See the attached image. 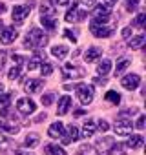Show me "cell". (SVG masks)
<instances>
[{
	"instance_id": "obj_1",
	"label": "cell",
	"mask_w": 146,
	"mask_h": 155,
	"mask_svg": "<svg viewBox=\"0 0 146 155\" xmlns=\"http://www.w3.org/2000/svg\"><path fill=\"white\" fill-rule=\"evenodd\" d=\"M46 44H48V37L44 35V31H42V29L33 28V29H29V31H28V35H26V42H24V46H26V48L40 51L42 48H46Z\"/></svg>"
},
{
	"instance_id": "obj_2",
	"label": "cell",
	"mask_w": 146,
	"mask_h": 155,
	"mask_svg": "<svg viewBox=\"0 0 146 155\" xmlns=\"http://www.w3.org/2000/svg\"><path fill=\"white\" fill-rule=\"evenodd\" d=\"M95 150H97L99 155H113L119 150V146H117L113 137H104V139L95 142Z\"/></svg>"
},
{
	"instance_id": "obj_3",
	"label": "cell",
	"mask_w": 146,
	"mask_h": 155,
	"mask_svg": "<svg viewBox=\"0 0 146 155\" xmlns=\"http://www.w3.org/2000/svg\"><path fill=\"white\" fill-rule=\"evenodd\" d=\"M33 6H35V2H33V0H29L26 6H17V8H13V13H11L13 22H17V24H24V20L29 17V11H31Z\"/></svg>"
},
{
	"instance_id": "obj_4",
	"label": "cell",
	"mask_w": 146,
	"mask_h": 155,
	"mask_svg": "<svg viewBox=\"0 0 146 155\" xmlns=\"http://www.w3.org/2000/svg\"><path fill=\"white\" fill-rule=\"evenodd\" d=\"M90 31L97 37V38H106V37H110L113 31H115V28L111 26V24H99V22H90Z\"/></svg>"
},
{
	"instance_id": "obj_5",
	"label": "cell",
	"mask_w": 146,
	"mask_h": 155,
	"mask_svg": "<svg viewBox=\"0 0 146 155\" xmlns=\"http://www.w3.org/2000/svg\"><path fill=\"white\" fill-rule=\"evenodd\" d=\"M75 90H77V97H79V101L82 104H90L93 101V95H95L93 86H90V84H77Z\"/></svg>"
},
{
	"instance_id": "obj_6",
	"label": "cell",
	"mask_w": 146,
	"mask_h": 155,
	"mask_svg": "<svg viewBox=\"0 0 146 155\" xmlns=\"http://www.w3.org/2000/svg\"><path fill=\"white\" fill-rule=\"evenodd\" d=\"M113 130H115V133H117V135L126 137V135H130V133H131L133 124H131V120H130V119H126V117H119V119L115 120Z\"/></svg>"
},
{
	"instance_id": "obj_7",
	"label": "cell",
	"mask_w": 146,
	"mask_h": 155,
	"mask_svg": "<svg viewBox=\"0 0 146 155\" xmlns=\"http://www.w3.org/2000/svg\"><path fill=\"white\" fill-rule=\"evenodd\" d=\"M110 17H111V9H110V8H106V6H97V8L93 9V18H91V22L108 24Z\"/></svg>"
},
{
	"instance_id": "obj_8",
	"label": "cell",
	"mask_w": 146,
	"mask_h": 155,
	"mask_svg": "<svg viewBox=\"0 0 146 155\" xmlns=\"http://www.w3.org/2000/svg\"><path fill=\"white\" fill-rule=\"evenodd\" d=\"M86 15H88L86 9H79V4H73V8L66 13V20H68L69 24H71V22L75 24V22H81Z\"/></svg>"
},
{
	"instance_id": "obj_9",
	"label": "cell",
	"mask_w": 146,
	"mask_h": 155,
	"mask_svg": "<svg viewBox=\"0 0 146 155\" xmlns=\"http://www.w3.org/2000/svg\"><path fill=\"white\" fill-rule=\"evenodd\" d=\"M121 84H122V88H124V90L133 91V90H137V88L141 86V77H139V75H135V73H130V75L122 77Z\"/></svg>"
},
{
	"instance_id": "obj_10",
	"label": "cell",
	"mask_w": 146,
	"mask_h": 155,
	"mask_svg": "<svg viewBox=\"0 0 146 155\" xmlns=\"http://www.w3.org/2000/svg\"><path fill=\"white\" fill-rule=\"evenodd\" d=\"M35 102L29 99V97H22V99H18L17 101V110L22 113V115H31L33 111H35Z\"/></svg>"
},
{
	"instance_id": "obj_11",
	"label": "cell",
	"mask_w": 146,
	"mask_h": 155,
	"mask_svg": "<svg viewBox=\"0 0 146 155\" xmlns=\"http://www.w3.org/2000/svg\"><path fill=\"white\" fill-rule=\"evenodd\" d=\"M62 75H64V79H81V77H84V69H79L73 64H64Z\"/></svg>"
},
{
	"instance_id": "obj_12",
	"label": "cell",
	"mask_w": 146,
	"mask_h": 155,
	"mask_svg": "<svg viewBox=\"0 0 146 155\" xmlns=\"http://www.w3.org/2000/svg\"><path fill=\"white\" fill-rule=\"evenodd\" d=\"M18 37V31L15 28H2V33H0V42L9 46L15 42V38Z\"/></svg>"
},
{
	"instance_id": "obj_13",
	"label": "cell",
	"mask_w": 146,
	"mask_h": 155,
	"mask_svg": "<svg viewBox=\"0 0 146 155\" xmlns=\"http://www.w3.org/2000/svg\"><path fill=\"white\" fill-rule=\"evenodd\" d=\"M42 86H44V82H42L40 79H29V81H26L24 90H26L28 93H37V91L42 90Z\"/></svg>"
},
{
	"instance_id": "obj_14",
	"label": "cell",
	"mask_w": 146,
	"mask_h": 155,
	"mask_svg": "<svg viewBox=\"0 0 146 155\" xmlns=\"http://www.w3.org/2000/svg\"><path fill=\"white\" fill-rule=\"evenodd\" d=\"M42 60H46V55H44L42 51H37L35 57H31V58L28 60V69H38V68L42 66Z\"/></svg>"
},
{
	"instance_id": "obj_15",
	"label": "cell",
	"mask_w": 146,
	"mask_h": 155,
	"mask_svg": "<svg viewBox=\"0 0 146 155\" xmlns=\"http://www.w3.org/2000/svg\"><path fill=\"white\" fill-rule=\"evenodd\" d=\"M48 135L53 137V139H58V137H64V124L62 122H53L48 130Z\"/></svg>"
},
{
	"instance_id": "obj_16",
	"label": "cell",
	"mask_w": 146,
	"mask_h": 155,
	"mask_svg": "<svg viewBox=\"0 0 146 155\" xmlns=\"http://www.w3.org/2000/svg\"><path fill=\"white\" fill-rule=\"evenodd\" d=\"M95 130H97L95 122H93L91 119H88V120L84 122V128H82V131H81V137H82V139H90V137L95 133Z\"/></svg>"
},
{
	"instance_id": "obj_17",
	"label": "cell",
	"mask_w": 146,
	"mask_h": 155,
	"mask_svg": "<svg viewBox=\"0 0 146 155\" xmlns=\"http://www.w3.org/2000/svg\"><path fill=\"white\" fill-rule=\"evenodd\" d=\"M69 108H71V97H68V95H64V97H60V101H58V115H66L68 111H69Z\"/></svg>"
},
{
	"instance_id": "obj_18",
	"label": "cell",
	"mask_w": 146,
	"mask_h": 155,
	"mask_svg": "<svg viewBox=\"0 0 146 155\" xmlns=\"http://www.w3.org/2000/svg\"><path fill=\"white\" fill-rule=\"evenodd\" d=\"M144 42H146V37H144V35H137V37H133V38L128 40V46H130L131 49H141V48L144 46Z\"/></svg>"
},
{
	"instance_id": "obj_19",
	"label": "cell",
	"mask_w": 146,
	"mask_h": 155,
	"mask_svg": "<svg viewBox=\"0 0 146 155\" xmlns=\"http://www.w3.org/2000/svg\"><path fill=\"white\" fill-rule=\"evenodd\" d=\"M101 55H102V51H101V48H90V49L86 51V55H84V58H86V62H93V60H97V58H101Z\"/></svg>"
},
{
	"instance_id": "obj_20",
	"label": "cell",
	"mask_w": 146,
	"mask_h": 155,
	"mask_svg": "<svg viewBox=\"0 0 146 155\" xmlns=\"http://www.w3.org/2000/svg\"><path fill=\"white\" fill-rule=\"evenodd\" d=\"M110 69H111V60H110V58H104V60H101V62H99L97 73L104 77V75H108V73H110Z\"/></svg>"
},
{
	"instance_id": "obj_21",
	"label": "cell",
	"mask_w": 146,
	"mask_h": 155,
	"mask_svg": "<svg viewBox=\"0 0 146 155\" xmlns=\"http://www.w3.org/2000/svg\"><path fill=\"white\" fill-rule=\"evenodd\" d=\"M142 144H144V137H142V135H131L130 140H128V146H130L131 150H137V148H141Z\"/></svg>"
},
{
	"instance_id": "obj_22",
	"label": "cell",
	"mask_w": 146,
	"mask_h": 155,
	"mask_svg": "<svg viewBox=\"0 0 146 155\" xmlns=\"http://www.w3.org/2000/svg\"><path fill=\"white\" fill-rule=\"evenodd\" d=\"M51 53H53V57H57L58 60H64L66 55H68V48H66V46H53Z\"/></svg>"
},
{
	"instance_id": "obj_23",
	"label": "cell",
	"mask_w": 146,
	"mask_h": 155,
	"mask_svg": "<svg viewBox=\"0 0 146 155\" xmlns=\"http://www.w3.org/2000/svg\"><path fill=\"white\" fill-rule=\"evenodd\" d=\"M42 26L48 31H53L55 26H57V17H42Z\"/></svg>"
},
{
	"instance_id": "obj_24",
	"label": "cell",
	"mask_w": 146,
	"mask_h": 155,
	"mask_svg": "<svg viewBox=\"0 0 146 155\" xmlns=\"http://www.w3.org/2000/svg\"><path fill=\"white\" fill-rule=\"evenodd\" d=\"M40 15L42 17H57V11L49 6V4H40Z\"/></svg>"
},
{
	"instance_id": "obj_25",
	"label": "cell",
	"mask_w": 146,
	"mask_h": 155,
	"mask_svg": "<svg viewBox=\"0 0 146 155\" xmlns=\"http://www.w3.org/2000/svg\"><path fill=\"white\" fill-rule=\"evenodd\" d=\"M38 133H29L28 137H26V140H24V144L28 146V148H35V146H38Z\"/></svg>"
},
{
	"instance_id": "obj_26",
	"label": "cell",
	"mask_w": 146,
	"mask_h": 155,
	"mask_svg": "<svg viewBox=\"0 0 146 155\" xmlns=\"http://www.w3.org/2000/svg\"><path fill=\"white\" fill-rule=\"evenodd\" d=\"M46 153L48 155H66V151L60 146H57V144H48L46 146Z\"/></svg>"
},
{
	"instance_id": "obj_27",
	"label": "cell",
	"mask_w": 146,
	"mask_h": 155,
	"mask_svg": "<svg viewBox=\"0 0 146 155\" xmlns=\"http://www.w3.org/2000/svg\"><path fill=\"white\" fill-rule=\"evenodd\" d=\"M11 150H13V144H11V140H8L4 135H0V151L9 153Z\"/></svg>"
},
{
	"instance_id": "obj_28",
	"label": "cell",
	"mask_w": 146,
	"mask_h": 155,
	"mask_svg": "<svg viewBox=\"0 0 146 155\" xmlns=\"http://www.w3.org/2000/svg\"><path fill=\"white\" fill-rule=\"evenodd\" d=\"M128 66H130V58H122V60L117 64V68H115V75H121V73H124Z\"/></svg>"
},
{
	"instance_id": "obj_29",
	"label": "cell",
	"mask_w": 146,
	"mask_h": 155,
	"mask_svg": "<svg viewBox=\"0 0 146 155\" xmlns=\"http://www.w3.org/2000/svg\"><path fill=\"white\" fill-rule=\"evenodd\" d=\"M106 101L111 102V104H119V102H121V93H117V91H108V93H106Z\"/></svg>"
},
{
	"instance_id": "obj_30",
	"label": "cell",
	"mask_w": 146,
	"mask_h": 155,
	"mask_svg": "<svg viewBox=\"0 0 146 155\" xmlns=\"http://www.w3.org/2000/svg\"><path fill=\"white\" fill-rule=\"evenodd\" d=\"M144 22H146V13H139L135 17V20H133V26L139 28V29H142L144 28Z\"/></svg>"
},
{
	"instance_id": "obj_31",
	"label": "cell",
	"mask_w": 146,
	"mask_h": 155,
	"mask_svg": "<svg viewBox=\"0 0 146 155\" xmlns=\"http://www.w3.org/2000/svg\"><path fill=\"white\" fill-rule=\"evenodd\" d=\"M20 77V66H15L13 64V68L9 69V73H8V79L9 81H15V79H18Z\"/></svg>"
},
{
	"instance_id": "obj_32",
	"label": "cell",
	"mask_w": 146,
	"mask_h": 155,
	"mask_svg": "<svg viewBox=\"0 0 146 155\" xmlns=\"http://www.w3.org/2000/svg\"><path fill=\"white\" fill-rule=\"evenodd\" d=\"M139 2H141V0H126V4H124L126 6V11H130V13L131 11H137L139 9Z\"/></svg>"
},
{
	"instance_id": "obj_33",
	"label": "cell",
	"mask_w": 146,
	"mask_h": 155,
	"mask_svg": "<svg viewBox=\"0 0 146 155\" xmlns=\"http://www.w3.org/2000/svg\"><path fill=\"white\" fill-rule=\"evenodd\" d=\"M40 73H42V77L51 75V73H53V66H51V64H48V62H44V64L40 66Z\"/></svg>"
},
{
	"instance_id": "obj_34",
	"label": "cell",
	"mask_w": 146,
	"mask_h": 155,
	"mask_svg": "<svg viewBox=\"0 0 146 155\" xmlns=\"http://www.w3.org/2000/svg\"><path fill=\"white\" fill-rule=\"evenodd\" d=\"M55 102V95L53 93H46V95H42V104L44 106H51Z\"/></svg>"
},
{
	"instance_id": "obj_35",
	"label": "cell",
	"mask_w": 146,
	"mask_h": 155,
	"mask_svg": "<svg viewBox=\"0 0 146 155\" xmlns=\"http://www.w3.org/2000/svg\"><path fill=\"white\" fill-rule=\"evenodd\" d=\"M68 137H69V140H71V142L79 137V130H77V126H75V124H71V126H69V135H68Z\"/></svg>"
},
{
	"instance_id": "obj_36",
	"label": "cell",
	"mask_w": 146,
	"mask_h": 155,
	"mask_svg": "<svg viewBox=\"0 0 146 155\" xmlns=\"http://www.w3.org/2000/svg\"><path fill=\"white\" fill-rule=\"evenodd\" d=\"M79 4H81V6H84V8H86V11H88V9H91V8L95 6V0H81Z\"/></svg>"
},
{
	"instance_id": "obj_37",
	"label": "cell",
	"mask_w": 146,
	"mask_h": 155,
	"mask_svg": "<svg viewBox=\"0 0 146 155\" xmlns=\"http://www.w3.org/2000/svg\"><path fill=\"white\" fill-rule=\"evenodd\" d=\"M144 122H146V119H144V115H141V117L137 119V122H135L133 128H137V130H144Z\"/></svg>"
},
{
	"instance_id": "obj_38",
	"label": "cell",
	"mask_w": 146,
	"mask_h": 155,
	"mask_svg": "<svg viewBox=\"0 0 146 155\" xmlns=\"http://www.w3.org/2000/svg\"><path fill=\"white\" fill-rule=\"evenodd\" d=\"M90 150H91V148H90L88 144H82V146L79 148V151H77V155H88V153H90Z\"/></svg>"
},
{
	"instance_id": "obj_39",
	"label": "cell",
	"mask_w": 146,
	"mask_h": 155,
	"mask_svg": "<svg viewBox=\"0 0 146 155\" xmlns=\"http://www.w3.org/2000/svg\"><path fill=\"white\" fill-rule=\"evenodd\" d=\"M97 128H99L101 131H108V130H110V124H108L106 120H102V119H101V120H99V126H97Z\"/></svg>"
},
{
	"instance_id": "obj_40",
	"label": "cell",
	"mask_w": 146,
	"mask_h": 155,
	"mask_svg": "<svg viewBox=\"0 0 146 155\" xmlns=\"http://www.w3.org/2000/svg\"><path fill=\"white\" fill-rule=\"evenodd\" d=\"M69 4V0H51V6H68Z\"/></svg>"
},
{
	"instance_id": "obj_41",
	"label": "cell",
	"mask_w": 146,
	"mask_h": 155,
	"mask_svg": "<svg viewBox=\"0 0 146 155\" xmlns=\"http://www.w3.org/2000/svg\"><path fill=\"white\" fill-rule=\"evenodd\" d=\"M64 35H66V37H68V38H69L71 42H75V40H77V38H75L77 35H75V33H71L69 29H64Z\"/></svg>"
},
{
	"instance_id": "obj_42",
	"label": "cell",
	"mask_w": 146,
	"mask_h": 155,
	"mask_svg": "<svg viewBox=\"0 0 146 155\" xmlns=\"http://www.w3.org/2000/svg\"><path fill=\"white\" fill-rule=\"evenodd\" d=\"M13 155H33V153H31L29 150H15Z\"/></svg>"
},
{
	"instance_id": "obj_43",
	"label": "cell",
	"mask_w": 146,
	"mask_h": 155,
	"mask_svg": "<svg viewBox=\"0 0 146 155\" xmlns=\"http://www.w3.org/2000/svg\"><path fill=\"white\" fill-rule=\"evenodd\" d=\"M9 97H11V95H2V97H0V106H8Z\"/></svg>"
},
{
	"instance_id": "obj_44",
	"label": "cell",
	"mask_w": 146,
	"mask_h": 155,
	"mask_svg": "<svg viewBox=\"0 0 146 155\" xmlns=\"http://www.w3.org/2000/svg\"><path fill=\"white\" fill-rule=\"evenodd\" d=\"M102 4H104L106 8H111V6H115V4H117V0H102Z\"/></svg>"
},
{
	"instance_id": "obj_45",
	"label": "cell",
	"mask_w": 146,
	"mask_h": 155,
	"mask_svg": "<svg viewBox=\"0 0 146 155\" xmlns=\"http://www.w3.org/2000/svg\"><path fill=\"white\" fill-rule=\"evenodd\" d=\"M93 82H95L97 86H104V84H108L106 79H99V77H97V79H93Z\"/></svg>"
},
{
	"instance_id": "obj_46",
	"label": "cell",
	"mask_w": 146,
	"mask_h": 155,
	"mask_svg": "<svg viewBox=\"0 0 146 155\" xmlns=\"http://www.w3.org/2000/svg\"><path fill=\"white\" fill-rule=\"evenodd\" d=\"M4 62H6V51H0V69H2Z\"/></svg>"
},
{
	"instance_id": "obj_47",
	"label": "cell",
	"mask_w": 146,
	"mask_h": 155,
	"mask_svg": "<svg viewBox=\"0 0 146 155\" xmlns=\"http://www.w3.org/2000/svg\"><path fill=\"white\" fill-rule=\"evenodd\" d=\"M130 35H131V28H124V29H122V37H126V38H128Z\"/></svg>"
},
{
	"instance_id": "obj_48",
	"label": "cell",
	"mask_w": 146,
	"mask_h": 155,
	"mask_svg": "<svg viewBox=\"0 0 146 155\" xmlns=\"http://www.w3.org/2000/svg\"><path fill=\"white\" fill-rule=\"evenodd\" d=\"M4 11H6V4H4V2H0V15H2Z\"/></svg>"
},
{
	"instance_id": "obj_49",
	"label": "cell",
	"mask_w": 146,
	"mask_h": 155,
	"mask_svg": "<svg viewBox=\"0 0 146 155\" xmlns=\"http://www.w3.org/2000/svg\"><path fill=\"white\" fill-rule=\"evenodd\" d=\"M75 115L79 117V115H84V110H75Z\"/></svg>"
},
{
	"instance_id": "obj_50",
	"label": "cell",
	"mask_w": 146,
	"mask_h": 155,
	"mask_svg": "<svg viewBox=\"0 0 146 155\" xmlns=\"http://www.w3.org/2000/svg\"><path fill=\"white\" fill-rule=\"evenodd\" d=\"M44 119H46V113H42V115H38V117H37V120H44Z\"/></svg>"
},
{
	"instance_id": "obj_51",
	"label": "cell",
	"mask_w": 146,
	"mask_h": 155,
	"mask_svg": "<svg viewBox=\"0 0 146 155\" xmlns=\"http://www.w3.org/2000/svg\"><path fill=\"white\" fill-rule=\"evenodd\" d=\"M2 91H4V86H2V84H0V93H2Z\"/></svg>"
},
{
	"instance_id": "obj_52",
	"label": "cell",
	"mask_w": 146,
	"mask_h": 155,
	"mask_svg": "<svg viewBox=\"0 0 146 155\" xmlns=\"http://www.w3.org/2000/svg\"><path fill=\"white\" fill-rule=\"evenodd\" d=\"M2 28H4V22H2V20H0V29H2Z\"/></svg>"
}]
</instances>
